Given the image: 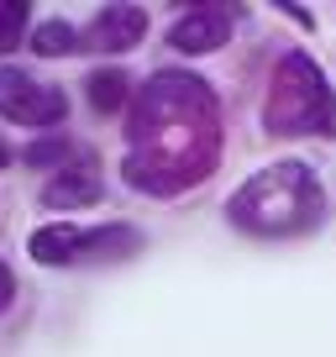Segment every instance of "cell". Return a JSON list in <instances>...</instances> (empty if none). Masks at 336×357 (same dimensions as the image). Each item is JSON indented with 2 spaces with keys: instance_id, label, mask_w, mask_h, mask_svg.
Returning a JSON list of instances; mask_svg holds the SVG:
<instances>
[{
  "instance_id": "1",
  "label": "cell",
  "mask_w": 336,
  "mask_h": 357,
  "mask_svg": "<svg viewBox=\"0 0 336 357\" xmlns=\"http://www.w3.org/2000/svg\"><path fill=\"white\" fill-rule=\"evenodd\" d=\"M226 147L221 100L194 68H158L126 105L121 178L147 200H179L215 174Z\"/></svg>"
},
{
  "instance_id": "2",
  "label": "cell",
  "mask_w": 336,
  "mask_h": 357,
  "mask_svg": "<svg viewBox=\"0 0 336 357\" xmlns=\"http://www.w3.org/2000/svg\"><path fill=\"white\" fill-rule=\"evenodd\" d=\"M226 221L258 242H289V236H305L326 221V190L310 163L284 158L226 195Z\"/></svg>"
},
{
  "instance_id": "3",
  "label": "cell",
  "mask_w": 336,
  "mask_h": 357,
  "mask_svg": "<svg viewBox=\"0 0 336 357\" xmlns=\"http://www.w3.org/2000/svg\"><path fill=\"white\" fill-rule=\"evenodd\" d=\"M263 132L268 137H336V89L326 68L305 47L273 58L268 95H263Z\"/></svg>"
},
{
  "instance_id": "4",
  "label": "cell",
  "mask_w": 336,
  "mask_h": 357,
  "mask_svg": "<svg viewBox=\"0 0 336 357\" xmlns=\"http://www.w3.org/2000/svg\"><path fill=\"white\" fill-rule=\"evenodd\" d=\"M26 252L43 268H84V263H121L142 252V231L126 221L79 226V221H47L26 236Z\"/></svg>"
},
{
  "instance_id": "5",
  "label": "cell",
  "mask_w": 336,
  "mask_h": 357,
  "mask_svg": "<svg viewBox=\"0 0 336 357\" xmlns=\"http://www.w3.org/2000/svg\"><path fill=\"white\" fill-rule=\"evenodd\" d=\"M68 116V95L47 79L26 74V68H0V121H16V126H32V132H53L63 126Z\"/></svg>"
},
{
  "instance_id": "6",
  "label": "cell",
  "mask_w": 336,
  "mask_h": 357,
  "mask_svg": "<svg viewBox=\"0 0 336 357\" xmlns=\"http://www.w3.org/2000/svg\"><path fill=\"white\" fill-rule=\"evenodd\" d=\"M231 26H236L231 6H184V16L168 26V47L184 53V58L221 53V47L231 43Z\"/></svg>"
},
{
  "instance_id": "7",
  "label": "cell",
  "mask_w": 336,
  "mask_h": 357,
  "mask_svg": "<svg viewBox=\"0 0 336 357\" xmlns=\"http://www.w3.org/2000/svg\"><path fill=\"white\" fill-rule=\"evenodd\" d=\"M100 200H105V178H100V158L95 153H84L79 163L47 174L43 190H37L43 211H84V205H100Z\"/></svg>"
},
{
  "instance_id": "8",
  "label": "cell",
  "mask_w": 336,
  "mask_h": 357,
  "mask_svg": "<svg viewBox=\"0 0 336 357\" xmlns=\"http://www.w3.org/2000/svg\"><path fill=\"white\" fill-rule=\"evenodd\" d=\"M142 37H147L142 6H100L95 22L84 26V53H132Z\"/></svg>"
},
{
  "instance_id": "9",
  "label": "cell",
  "mask_w": 336,
  "mask_h": 357,
  "mask_svg": "<svg viewBox=\"0 0 336 357\" xmlns=\"http://www.w3.org/2000/svg\"><path fill=\"white\" fill-rule=\"evenodd\" d=\"M84 153H90V147L79 142V137H68V132H43L37 142L22 147V163L32 168V174H58V168L79 163Z\"/></svg>"
},
{
  "instance_id": "10",
  "label": "cell",
  "mask_w": 336,
  "mask_h": 357,
  "mask_svg": "<svg viewBox=\"0 0 336 357\" xmlns=\"http://www.w3.org/2000/svg\"><path fill=\"white\" fill-rule=\"evenodd\" d=\"M84 95H90V105L100 116H116V111H126V105L137 100V84H132L126 68H95V74L84 79Z\"/></svg>"
},
{
  "instance_id": "11",
  "label": "cell",
  "mask_w": 336,
  "mask_h": 357,
  "mask_svg": "<svg viewBox=\"0 0 336 357\" xmlns=\"http://www.w3.org/2000/svg\"><path fill=\"white\" fill-rule=\"evenodd\" d=\"M79 47H84V32L74 22H63V16H47V22L32 26V53H43V58H68Z\"/></svg>"
},
{
  "instance_id": "12",
  "label": "cell",
  "mask_w": 336,
  "mask_h": 357,
  "mask_svg": "<svg viewBox=\"0 0 336 357\" xmlns=\"http://www.w3.org/2000/svg\"><path fill=\"white\" fill-rule=\"evenodd\" d=\"M26 26H32L26 0H0V58H6V53H11V47L26 37Z\"/></svg>"
},
{
  "instance_id": "13",
  "label": "cell",
  "mask_w": 336,
  "mask_h": 357,
  "mask_svg": "<svg viewBox=\"0 0 336 357\" xmlns=\"http://www.w3.org/2000/svg\"><path fill=\"white\" fill-rule=\"evenodd\" d=\"M11 300H16V273H11V263H0V315L11 310Z\"/></svg>"
},
{
  "instance_id": "14",
  "label": "cell",
  "mask_w": 336,
  "mask_h": 357,
  "mask_svg": "<svg viewBox=\"0 0 336 357\" xmlns=\"http://www.w3.org/2000/svg\"><path fill=\"white\" fill-rule=\"evenodd\" d=\"M6 163H11V153H6V142H0V168H6Z\"/></svg>"
}]
</instances>
